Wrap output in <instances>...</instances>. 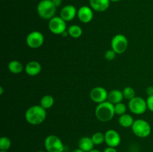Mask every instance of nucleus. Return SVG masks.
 <instances>
[{"mask_svg":"<svg viewBox=\"0 0 153 152\" xmlns=\"http://www.w3.org/2000/svg\"><path fill=\"white\" fill-rule=\"evenodd\" d=\"M46 109L42 106L32 105L27 109L25 113V119L28 123L32 125H39L43 123L46 118Z\"/></svg>","mask_w":153,"mask_h":152,"instance_id":"1","label":"nucleus"},{"mask_svg":"<svg viewBox=\"0 0 153 152\" xmlns=\"http://www.w3.org/2000/svg\"><path fill=\"white\" fill-rule=\"evenodd\" d=\"M114 104L108 101L97 104L95 109V116L99 121L107 122L111 120L115 116Z\"/></svg>","mask_w":153,"mask_h":152,"instance_id":"2","label":"nucleus"},{"mask_svg":"<svg viewBox=\"0 0 153 152\" xmlns=\"http://www.w3.org/2000/svg\"><path fill=\"white\" fill-rule=\"evenodd\" d=\"M57 6L52 0H40L37 6L38 16L43 19H51L55 16Z\"/></svg>","mask_w":153,"mask_h":152,"instance_id":"3","label":"nucleus"},{"mask_svg":"<svg viewBox=\"0 0 153 152\" xmlns=\"http://www.w3.org/2000/svg\"><path fill=\"white\" fill-rule=\"evenodd\" d=\"M131 131L136 137L139 138H146L151 134L152 128L147 121L138 119L134 120V124L131 126Z\"/></svg>","mask_w":153,"mask_h":152,"instance_id":"4","label":"nucleus"},{"mask_svg":"<svg viewBox=\"0 0 153 152\" xmlns=\"http://www.w3.org/2000/svg\"><path fill=\"white\" fill-rule=\"evenodd\" d=\"M44 147L47 152H64L65 145L56 135H49L44 140Z\"/></svg>","mask_w":153,"mask_h":152,"instance_id":"5","label":"nucleus"},{"mask_svg":"<svg viewBox=\"0 0 153 152\" xmlns=\"http://www.w3.org/2000/svg\"><path fill=\"white\" fill-rule=\"evenodd\" d=\"M128 110L131 113L135 115H142L146 113L148 109L146 100L143 99L142 97L135 96L132 99L129 100L128 103Z\"/></svg>","mask_w":153,"mask_h":152,"instance_id":"6","label":"nucleus"},{"mask_svg":"<svg viewBox=\"0 0 153 152\" xmlns=\"http://www.w3.org/2000/svg\"><path fill=\"white\" fill-rule=\"evenodd\" d=\"M128 46V39L122 34H116L111 41V48L116 52L117 55L123 54L127 50Z\"/></svg>","mask_w":153,"mask_h":152,"instance_id":"7","label":"nucleus"},{"mask_svg":"<svg viewBox=\"0 0 153 152\" xmlns=\"http://www.w3.org/2000/svg\"><path fill=\"white\" fill-rule=\"evenodd\" d=\"M49 29L52 34L56 35H62L65 31H67V22L64 21L61 16H54L49 19L48 23Z\"/></svg>","mask_w":153,"mask_h":152,"instance_id":"8","label":"nucleus"},{"mask_svg":"<svg viewBox=\"0 0 153 152\" xmlns=\"http://www.w3.org/2000/svg\"><path fill=\"white\" fill-rule=\"evenodd\" d=\"M25 41L27 46L31 49H38L43 45L44 36L40 31H31L27 35Z\"/></svg>","mask_w":153,"mask_h":152,"instance_id":"9","label":"nucleus"},{"mask_svg":"<svg viewBox=\"0 0 153 152\" xmlns=\"http://www.w3.org/2000/svg\"><path fill=\"white\" fill-rule=\"evenodd\" d=\"M108 95V91L102 86H96L93 88L90 92V98L97 104H100L107 101Z\"/></svg>","mask_w":153,"mask_h":152,"instance_id":"10","label":"nucleus"},{"mask_svg":"<svg viewBox=\"0 0 153 152\" xmlns=\"http://www.w3.org/2000/svg\"><path fill=\"white\" fill-rule=\"evenodd\" d=\"M105 142L109 147H118L121 142L120 135L115 130H108L105 133Z\"/></svg>","mask_w":153,"mask_h":152,"instance_id":"11","label":"nucleus"},{"mask_svg":"<svg viewBox=\"0 0 153 152\" xmlns=\"http://www.w3.org/2000/svg\"><path fill=\"white\" fill-rule=\"evenodd\" d=\"M77 16L83 23H89L94 19V10L90 6H82L78 9Z\"/></svg>","mask_w":153,"mask_h":152,"instance_id":"12","label":"nucleus"},{"mask_svg":"<svg viewBox=\"0 0 153 152\" xmlns=\"http://www.w3.org/2000/svg\"><path fill=\"white\" fill-rule=\"evenodd\" d=\"M78 10L73 4H67L61 8L60 11V16L66 22L73 20L77 16Z\"/></svg>","mask_w":153,"mask_h":152,"instance_id":"13","label":"nucleus"},{"mask_svg":"<svg viewBox=\"0 0 153 152\" xmlns=\"http://www.w3.org/2000/svg\"><path fill=\"white\" fill-rule=\"evenodd\" d=\"M110 0H90V7L97 12H104L110 6Z\"/></svg>","mask_w":153,"mask_h":152,"instance_id":"14","label":"nucleus"},{"mask_svg":"<svg viewBox=\"0 0 153 152\" xmlns=\"http://www.w3.org/2000/svg\"><path fill=\"white\" fill-rule=\"evenodd\" d=\"M42 70L41 64L36 61H29L25 66V72L29 76H36L40 73Z\"/></svg>","mask_w":153,"mask_h":152,"instance_id":"15","label":"nucleus"},{"mask_svg":"<svg viewBox=\"0 0 153 152\" xmlns=\"http://www.w3.org/2000/svg\"><path fill=\"white\" fill-rule=\"evenodd\" d=\"M78 146L79 148L82 149L85 152H89L94 149L95 145H94L91 137H83L78 142Z\"/></svg>","mask_w":153,"mask_h":152,"instance_id":"16","label":"nucleus"},{"mask_svg":"<svg viewBox=\"0 0 153 152\" xmlns=\"http://www.w3.org/2000/svg\"><path fill=\"white\" fill-rule=\"evenodd\" d=\"M123 99L124 96L123 91L120 90V89H112L108 92L107 101H108L111 104H116L118 103L123 102Z\"/></svg>","mask_w":153,"mask_h":152,"instance_id":"17","label":"nucleus"},{"mask_svg":"<svg viewBox=\"0 0 153 152\" xmlns=\"http://www.w3.org/2000/svg\"><path fill=\"white\" fill-rule=\"evenodd\" d=\"M118 122H119L120 125L122 126L123 128H131L134 122V119L131 115L128 114V113H125L122 116H120Z\"/></svg>","mask_w":153,"mask_h":152,"instance_id":"18","label":"nucleus"},{"mask_svg":"<svg viewBox=\"0 0 153 152\" xmlns=\"http://www.w3.org/2000/svg\"><path fill=\"white\" fill-rule=\"evenodd\" d=\"M67 31L68 33V35L75 39L79 38L83 34V30H82V27L78 25H70L67 28Z\"/></svg>","mask_w":153,"mask_h":152,"instance_id":"19","label":"nucleus"},{"mask_svg":"<svg viewBox=\"0 0 153 152\" xmlns=\"http://www.w3.org/2000/svg\"><path fill=\"white\" fill-rule=\"evenodd\" d=\"M8 70L13 74H19L24 69L22 63L18 61H11L7 66Z\"/></svg>","mask_w":153,"mask_h":152,"instance_id":"20","label":"nucleus"},{"mask_svg":"<svg viewBox=\"0 0 153 152\" xmlns=\"http://www.w3.org/2000/svg\"><path fill=\"white\" fill-rule=\"evenodd\" d=\"M55 104L54 97L51 95H46L42 97L40 101V105L42 106L44 109H50Z\"/></svg>","mask_w":153,"mask_h":152,"instance_id":"21","label":"nucleus"},{"mask_svg":"<svg viewBox=\"0 0 153 152\" xmlns=\"http://www.w3.org/2000/svg\"><path fill=\"white\" fill-rule=\"evenodd\" d=\"M95 145H100L105 142V134L102 132H96L91 137Z\"/></svg>","mask_w":153,"mask_h":152,"instance_id":"22","label":"nucleus"},{"mask_svg":"<svg viewBox=\"0 0 153 152\" xmlns=\"http://www.w3.org/2000/svg\"><path fill=\"white\" fill-rule=\"evenodd\" d=\"M11 147V140L7 137H2L0 139V150L8 151Z\"/></svg>","mask_w":153,"mask_h":152,"instance_id":"23","label":"nucleus"},{"mask_svg":"<svg viewBox=\"0 0 153 152\" xmlns=\"http://www.w3.org/2000/svg\"><path fill=\"white\" fill-rule=\"evenodd\" d=\"M124 98L127 100H131L135 97V90L131 86H126L123 90Z\"/></svg>","mask_w":153,"mask_h":152,"instance_id":"24","label":"nucleus"},{"mask_svg":"<svg viewBox=\"0 0 153 152\" xmlns=\"http://www.w3.org/2000/svg\"><path fill=\"white\" fill-rule=\"evenodd\" d=\"M127 107L124 103L120 102L118 104H114V111L115 114L118 116H122V115L126 113Z\"/></svg>","mask_w":153,"mask_h":152,"instance_id":"25","label":"nucleus"},{"mask_svg":"<svg viewBox=\"0 0 153 152\" xmlns=\"http://www.w3.org/2000/svg\"><path fill=\"white\" fill-rule=\"evenodd\" d=\"M117 56V53L114 50H112L111 49H109V50L106 51L105 53V58L107 61H114L115 59Z\"/></svg>","mask_w":153,"mask_h":152,"instance_id":"26","label":"nucleus"},{"mask_svg":"<svg viewBox=\"0 0 153 152\" xmlns=\"http://www.w3.org/2000/svg\"><path fill=\"white\" fill-rule=\"evenodd\" d=\"M146 103H147L148 110L153 113V95L148 96L147 99H146Z\"/></svg>","mask_w":153,"mask_h":152,"instance_id":"27","label":"nucleus"},{"mask_svg":"<svg viewBox=\"0 0 153 152\" xmlns=\"http://www.w3.org/2000/svg\"><path fill=\"white\" fill-rule=\"evenodd\" d=\"M102 152H117V150L116 149V148H113V147H109L108 146L106 148L104 149Z\"/></svg>","mask_w":153,"mask_h":152,"instance_id":"28","label":"nucleus"},{"mask_svg":"<svg viewBox=\"0 0 153 152\" xmlns=\"http://www.w3.org/2000/svg\"><path fill=\"white\" fill-rule=\"evenodd\" d=\"M146 94L148 95V96H150V95H153V86H149L146 88Z\"/></svg>","mask_w":153,"mask_h":152,"instance_id":"29","label":"nucleus"},{"mask_svg":"<svg viewBox=\"0 0 153 152\" xmlns=\"http://www.w3.org/2000/svg\"><path fill=\"white\" fill-rule=\"evenodd\" d=\"M52 1L55 3V4L57 6V7L59 6L61 3V0H52Z\"/></svg>","mask_w":153,"mask_h":152,"instance_id":"30","label":"nucleus"},{"mask_svg":"<svg viewBox=\"0 0 153 152\" xmlns=\"http://www.w3.org/2000/svg\"><path fill=\"white\" fill-rule=\"evenodd\" d=\"M72 152H85V151H82V149L79 148H76V149H75V150H73Z\"/></svg>","mask_w":153,"mask_h":152,"instance_id":"31","label":"nucleus"},{"mask_svg":"<svg viewBox=\"0 0 153 152\" xmlns=\"http://www.w3.org/2000/svg\"><path fill=\"white\" fill-rule=\"evenodd\" d=\"M89 152H102V151H100L98 150V149H93L92 151H91Z\"/></svg>","mask_w":153,"mask_h":152,"instance_id":"32","label":"nucleus"},{"mask_svg":"<svg viewBox=\"0 0 153 152\" xmlns=\"http://www.w3.org/2000/svg\"><path fill=\"white\" fill-rule=\"evenodd\" d=\"M111 1H112V2H118V1H120V0H110Z\"/></svg>","mask_w":153,"mask_h":152,"instance_id":"33","label":"nucleus"},{"mask_svg":"<svg viewBox=\"0 0 153 152\" xmlns=\"http://www.w3.org/2000/svg\"><path fill=\"white\" fill-rule=\"evenodd\" d=\"M0 89H1V92H0V94H1V95H2L3 94V87L2 86H1V87H0Z\"/></svg>","mask_w":153,"mask_h":152,"instance_id":"34","label":"nucleus"},{"mask_svg":"<svg viewBox=\"0 0 153 152\" xmlns=\"http://www.w3.org/2000/svg\"><path fill=\"white\" fill-rule=\"evenodd\" d=\"M37 152H47V151H38Z\"/></svg>","mask_w":153,"mask_h":152,"instance_id":"35","label":"nucleus"},{"mask_svg":"<svg viewBox=\"0 0 153 152\" xmlns=\"http://www.w3.org/2000/svg\"><path fill=\"white\" fill-rule=\"evenodd\" d=\"M0 152H8L7 151H0Z\"/></svg>","mask_w":153,"mask_h":152,"instance_id":"36","label":"nucleus"}]
</instances>
